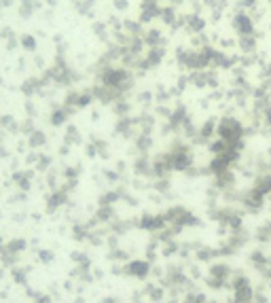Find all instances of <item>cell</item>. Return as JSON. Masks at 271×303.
I'll list each match as a JSON object with an SVG mask.
<instances>
[{"instance_id":"6da1fadb","label":"cell","mask_w":271,"mask_h":303,"mask_svg":"<svg viewBox=\"0 0 271 303\" xmlns=\"http://www.w3.org/2000/svg\"><path fill=\"white\" fill-rule=\"evenodd\" d=\"M176 59L187 70H202V59H199V51H195V49H178Z\"/></svg>"},{"instance_id":"5b68a950","label":"cell","mask_w":271,"mask_h":303,"mask_svg":"<svg viewBox=\"0 0 271 303\" xmlns=\"http://www.w3.org/2000/svg\"><path fill=\"white\" fill-rule=\"evenodd\" d=\"M161 15V7L159 5H142V13H140V24H148Z\"/></svg>"},{"instance_id":"277c9868","label":"cell","mask_w":271,"mask_h":303,"mask_svg":"<svg viewBox=\"0 0 271 303\" xmlns=\"http://www.w3.org/2000/svg\"><path fill=\"white\" fill-rule=\"evenodd\" d=\"M237 47H239V51L246 53V55L256 53V36H254V34L237 36Z\"/></svg>"},{"instance_id":"7a4b0ae2","label":"cell","mask_w":271,"mask_h":303,"mask_svg":"<svg viewBox=\"0 0 271 303\" xmlns=\"http://www.w3.org/2000/svg\"><path fill=\"white\" fill-rule=\"evenodd\" d=\"M233 28L239 36H248L254 34V19L248 13H235L233 15Z\"/></svg>"},{"instance_id":"8992f818","label":"cell","mask_w":271,"mask_h":303,"mask_svg":"<svg viewBox=\"0 0 271 303\" xmlns=\"http://www.w3.org/2000/svg\"><path fill=\"white\" fill-rule=\"evenodd\" d=\"M142 40H144L146 47H161L163 45V36L159 30H146L142 34Z\"/></svg>"},{"instance_id":"9c48e42d","label":"cell","mask_w":271,"mask_h":303,"mask_svg":"<svg viewBox=\"0 0 271 303\" xmlns=\"http://www.w3.org/2000/svg\"><path fill=\"white\" fill-rule=\"evenodd\" d=\"M174 3H176V5H178V3H185V0H174Z\"/></svg>"},{"instance_id":"ba28073f","label":"cell","mask_w":271,"mask_h":303,"mask_svg":"<svg viewBox=\"0 0 271 303\" xmlns=\"http://www.w3.org/2000/svg\"><path fill=\"white\" fill-rule=\"evenodd\" d=\"M242 7H246V9H254V7H256V0H242Z\"/></svg>"},{"instance_id":"3957f363","label":"cell","mask_w":271,"mask_h":303,"mask_svg":"<svg viewBox=\"0 0 271 303\" xmlns=\"http://www.w3.org/2000/svg\"><path fill=\"white\" fill-rule=\"evenodd\" d=\"M183 26L187 28V32L199 34V32H204V28H206V19L202 15H197V13H191V15L183 17Z\"/></svg>"},{"instance_id":"52a82bcc","label":"cell","mask_w":271,"mask_h":303,"mask_svg":"<svg viewBox=\"0 0 271 303\" xmlns=\"http://www.w3.org/2000/svg\"><path fill=\"white\" fill-rule=\"evenodd\" d=\"M115 7L119 9V11H125V9L129 7V3L127 0H115Z\"/></svg>"},{"instance_id":"30bf717a","label":"cell","mask_w":271,"mask_h":303,"mask_svg":"<svg viewBox=\"0 0 271 303\" xmlns=\"http://www.w3.org/2000/svg\"><path fill=\"white\" fill-rule=\"evenodd\" d=\"M269 5H271V0H269Z\"/></svg>"}]
</instances>
